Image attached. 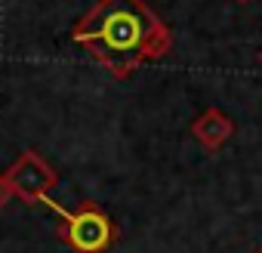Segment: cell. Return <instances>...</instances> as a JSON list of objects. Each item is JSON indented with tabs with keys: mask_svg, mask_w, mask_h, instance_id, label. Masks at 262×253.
Instances as JSON below:
<instances>
[{
	"mask_svg": "<svg viewBox=\"0 0 262 253\" xmlns=\"http://www.w3.org/2000/svg\"><path fill=\"white\" fill-rule=\"evenodd\" d=\"M259 65H262V53H259Z\"/></svg>",
	"mask_w": 262,
	"mask_h": 253,
	"instance_id": "52a82bcc",
	"label": "cell"
},
{
	"mask_svg": "<svg viewBox=\"0 0 262 253\" xmlns=\"http://www.w3.org/2000/svg\"><path fill=\"white\" fill-rule=\"evenodd\" d=\"M71 40L111 77L123 80L145 62L164 59L173 47V31L145 0H96V7L71 28Z\"/></svg>",
	"mask_w": 262,
	"mask_h": 253,
	"instance_id": "6da1fadb",
	"label": "cell"
},
{
	"mask_svg": "<svg viewBox=\"0 0 262 253\" xmlns=\"http://www.w3.org/2000/svg\"><path fill=\"white\" fill-rule=\"evenodd\" d=\"M231 133H234V123H231V117H228L222 108H207V111L198 114L194 123H191V136H194L207 152L222 149Z\"/></svg>",
	"mask_w": 262,
	"mask_h": 253,
	"instance_id": "277c9868",
	"label": "cell"
},
{
	"mask_svg": "<svg viewBox=\"0 0 262 253\" xmlns=\"http://www.w3.org/2000/svg\"><path fill=\"white\" fill-rule=\"evenodd\" d=\"M43 204L59 216V238L74 253H108L117 244V225L99 204L83 201L74 210H65L53 198H47Z\"/></svg>",
	"mask_w": 262,
	"mask_h": 253,
	"instance_id": "7a4b0ae2",
	"label": "cell"
},
{
	"mask_svg": "<svg viewBox=\"0 0 262 253\" xmlns=\"http://www.w3.org/2000/svg\"><path fill=\"white\" fill-rule=\"evenodd\" d=\"M7 182L13 185V195L22 198L25 204H43L50 198V192L56 188L59 176L56 170L37 155V152H22L10 167H7Z\"/></svg>",
	"mask_w": 262,
	"mask_h": 253,
	"instance_id": "3957f363",
	"label": "cell"
},
{
	"mask_svg": "<svg viewBox=\"0 0 262 253\" xmlns=\"http://www.w3.org/2000/svg\"><path fill=\"white\" fill-rule=\"evenodd\" d=\"M256 253H262V250H256Z\"/></svg>",
	"mask_w": 262,
	"mask_h": 253,
	"instance_id": "ba28073f",
	"label": "cell"
},
{
	"mask_svg": "<svg viewBox=\"0 0 262 253\" xmlns=\"http://www.w3.org/2000/svg\"><path fill=\"white\" fill-rule=\"evenodd\" d=\"M237 4H250V0H237Z\"/></svg>",
	"mask_w": 262,
	"mask_h": 253,
	"instance_id": "8992f818",
	"label": "cell"
},
{
	"mask_svg": "<svg viewBox=\"0 0 262 253\" xmlns=\"http://www.w3.org/2000/svg\"><path fill=\"white\" fill-rule=\"evenodd\" d=\"M13 198H16V195H13V185L7 182V176H4V173H0V210H4Z\"/></svg>",
	"mask_w": 262,
	"mask_h": 253,
	"instance_id": "5b68a950",
	"label": "cell"
}]
</instances>
